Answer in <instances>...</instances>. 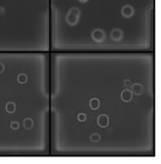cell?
<instances>
[{"instance_id":"6da1fadb","label":"cell","mask_w":161,"mask_h":164,"mask_svg":"<svg viewBox=\"0 0 161 164\" xmlns=\"http://www.w3.org/2000/svg\"><path fill=\"white\" fill-rule=\"evenodd\" d=\"M78 15H79V11L78 9H71L69 12V14L67 16V21L70 23V25H74V23L77 21V18H78Z\"/></svg>"},{"instance_id":"7a4b0ae2","label":"cell","mask_w":161,"mask_h":164,"mask_svg":"<svg viewBox=\"0 0 161 164\" xmlns=\"http://www.w3.org/2000/svg\"><path fill=\"white\" fill-rule=\"evenodd\" d=\"M92 38H93L95 41H97V42H100V41H103V38H104V33L100 29L93 30V31H92Z\"/></svg>"},{"instance_id":"3957f363","label":"cell","mask_w":161,"mask_h":164,"mask_svg":"<svg viewBox=\"0 0 161 164\" xmlns=\"http://www.w3.org/2000/svg\"><path fill=\"white\" fill-rule=\"evenodd\" d=\"M123 36V33H122V30L120 29H113L111 31V38H113L115 41H118V40H120Z\"/></svg>"},{"instance_id":"277c9868","label":"cell","mask_w":161,"mask_h":164,"mask_svg":"<svg viewBox=\"0 0 161 164\" xmlns=\"http://www.w3.org/2000/svg\"><path fill=\"white\" fill-rule=\"evenodd\" d=\"M122 14L125 16V18H130L133 14V8L131 6H125V7L122 9Z\"/></svg>"},{"instance_id":"5b68a950","label":"cell","mask_w":161,"mask_h":164,"mask_svg":"<svg viewBox=\"0 0 161 164\" xmlns=\"http://www.w3.org/2000/svg\"><path fill=\"white\" fill-rule=\"evenodd\" d=\"M99 121H98V123H99V126L102 127H105L107 126V123H109V118H107L106 115H102L99 116Z\"/></svg>"},{"instance_id":"8992f818","label":"cell","mask_w":161,"mask_h":164,"mask_svg":"<svg viewBox=\"0 0 161 164\" xmlns=\"http://www.w3.org/2000/svg\"><path fill=\"white\" fill-rule=\"evenodd\" d=\"M131 98H132V93L129 92V91H125L122 93V99H123L124 101H130Z\"/></svg>"},{"instance_id":"52a82bcc","label":"cell","mask_w":161,"mask_h":164,"mask_svg":"<svg viewBox=\"0 0 161 164\" xmlns=\"http://www.w3.org/2000/svg\"><path fill=\"white\" fill-rule=\"evenodd\" d=\"M132 90H133V92H134V93L139 94V93H141L143 87H141V85H139V84H134V85H133V87H132Z\"/></svg>"},{"instance_id":"ba28073f","label":"cell","mask_w":161,"mask_h":164,"mask_svg":"<svg viewBox=\"0 0 161 164\" xmlns=\"http://www.w3.org/2000/svg\"><path fill=\"white\" fill-rule=\"evenodd\" d=\"M14 110H15L14 103H8V104L6 105V111H7V112H13Z\"/></svg>"},{"instance_id":"9c48e42d","label":"cell","mask_w":161,"mask_h":164,"mask_svg":"<svg viewBox=\"0 0 161 164\" xmlns=\"http://www.w3.org/2000/svg\"><path fill=\"white\" fill-rule=\"evenodd\" d=\"M90 106H91L92 110H97V108L99 107V103H98V100H97V99H92Z\"/></svg>"},{"instance_id":"30bf717a","label":"cell","mask_w":161,"mask_h":164,"mask_svg":"<svg viewBox=\"0 0 161 164\" xmlns=\"http://www.w3.org/2000/svg\"><path fill=\"white\" fill-rule=\"evenodd\" d=\"M18 82L21 83V84L26 83L27 82V76L26 75H19V77H18Z\"/></svg>"},{"instance_id":"8fae6325","label":"cell","mask_w":161,"mask_h":164,"mask_svg":"<svg viewBox=\"0 0 161 164\" xmlns=\"http://www.w3.org/2000/svg\"><path fill=\"white\" fill-rule=\"evenodd\" d=\"M32 127H33V121L32 120H26L25 121V128H27V129H31Z\"/></svg>"},{"instance_id":"7c38bea8","label":"cell","mask_w":161,"mask_h":164,"mask_svg":"<svg viewBox=\"0 0 161 164\" xmlns=\"http://www.w3.org/2000/svg\"><path fill=\"white\" fill-rule=\"evenodd\" d=\"M90 139H91L93 142H98L100 140V135L99 134H92L90 136Z\"/></svg>"},{"instance_id":"4fadbf2b","label":"cell","mask_w":161,"mask_h":164,"mask_svg":"<svg viewBox=\"0 0 161 164\" xmlns=\"http://www.w3.org/2000/svg\"><path fill=\"white\" fill-rule=\"evenodd\" d=\"M11 127H12V129H18L19 128V122H12Z\"/></svg>"},{"instance_id":"5bb4252c","label":"cell","mask_w":161,"mask_h":164,"mask_svg":"<svg viewBox=\"0 0 161 164\" xmlns=\"http://www.w3.org/2000/svg\"><path fill=\"white\" fill-rule=\"evenodd\" d=\"M78 120H79V121H84V120H85V114H82V113H81V114L78 115Z\"/></svg>"},{"instance_id":"9a60e30c","label":"cell","mask_w":161,"mask_h":164,"mask_svg":"<svg viewBox=\"0 0 161 164\" xmlns=\"http://www.w3.org/2000/svg\"><path fill=\"white\" fill-rule=\"evenodd\" d=\"M82 1H85V0H82Z\"/></svg>"}]
</instances>
